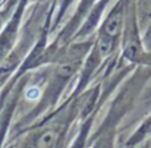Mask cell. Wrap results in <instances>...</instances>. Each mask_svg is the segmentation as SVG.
<instances>
[{"mask_svg": "<svg viewBox=\"0 0 151 148\" xmlns=\"http://www.w3.org/2000/svg\"><path fill=\"white\" fill-rule=\"evenodd\" d=\"M93 43L94 35L82 40H73L65 47L53 63L41 68L43 72L40 73V85H43V90L38 96V101L15 125L16 132L34 123L62 103L68 87H70L72 82L78 78L79 70L93 47Z\"/></svg>", "mask_w": 151, "mask_h": 148, "instance_id": "obj_1", "label": "cell"}, {"mask_svg": "<svg viewBox=\"0 0 151 148\" xmlns=\"http://www.w3.org/2000/svg\"><path fill=\"white\" fill-rule=\"evenodd\" d=\"M84 93L72 88L54 110L18 131L10 148H68V135L73 125L79 123Z\"/></svg>", "mask_w": 151, "mask_h": 148, "instance_id": "obj_2", "label": "cell"}, {"mask_svg": "<svg viewBox=\"0 0 151 148\" xmlns=\"http://www.w3.org/2000/svg\"><path fill=\"white\" fill-rule=\"evenodd\" d=\"M150 79V66H135L129 76L117 85V93L110 101L101 123L88 137V148H116L119 126L125 116L134 108Z\"/></svg>", "mask_w": 151, "mask_h": 148, "instance_id": "obj_3", "label": "cell"}, {"mask_svg": "<svg viewBox=\"0 0 151 148\" xmlns=\"http://www.w3.org/2000/svg\"><path fill=\"white\" fill-rule=\"evenodd\" d=\"M29 0H19L12 18L6 24V27L0 32V63L9 56V53L13 50L15 44L18 43L19 34H21V22L24 18L25 6Z\"/></svg>", "mask_w": 151, "mask_h": 148, "instance_id": "obj_4", "label": "cell"}, {"mask_svg": "<svg viewBox=\"0 0 151 148\" xmlns=\"http://www.w3.org/2000/svg\"><path fill=\"white\" fill-rule=\"evenodd\" d=\"M100 110H96L94 113H91L87 119L81 120L79 122V128H78V132L75 134L73 139L70 141L69 148H88V137L93 131V126H94V122L97 119V114H99Z\"/></svg>", "mask_w": 151, "mask_h": 148, "instance_id": "obj_5", "label": "cell"}, {"mask_svg": "<svg viewBox=\"0 0 151 148\" xmlns=\"http://www.w3.org/2000/svg\"><path fill=\"white\" fill-rule=\"evenodd\" d=\"M147 139H151V114L147 116L141 122V125L134 131V134L125 141L123 145H126V147H137V145L142 144Z\"/></svg>", "mask_w": 151, "mask_h": 148, "instance_id": "obj_6", "label": "cell"}, {"mask_svg": "<svg viewBox=\"0 0 151 148\" xmlns=\"http://www.w3.org/2000/svg\"><path fill=\"white\" fill-rule=\"evenodd\" d=\"M122 148H151V139L144 141L142 144H139V145H137V147H126V145H123Z\"/></svg>", "mask_w": 151, "mask_h": 148, "instance_id": "obj_7", "label": "cell"}]
</instances>
